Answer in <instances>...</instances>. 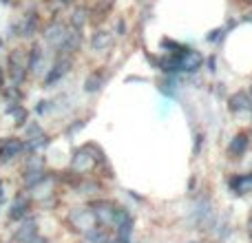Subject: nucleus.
Here are the masks:
<instances>
[{
  "instance_id": "obj_1",
  "label": "nucleus",
  "mask_w": 252,
  "mask_h": 243,
  "mask_svg": "<svg viewBox=\"0 0 252 243\" xmlns=\"http://www.w3.org/2000/svg\"><path fill=\"white\" fill-rule=\"evenodd\" d=\"M104 159L102 157V151L95 148L93 144H87L82 146L80 151H75V155L71 157V170L75 175H84V173H91V170L97 168V164Z\"/></svg>"
},
{
  "instance_id": "obj_2",
  "label": "nucleus",
  "mask_w": 252,
  "mask_h": 243,
  "mask_svg": "<svg viewBox=\"0 0 252 243\" xmlns=\"http://www.w3.org/2000/svg\"><path fill=\"white\" fill-rule=\"evenodd\" d=\"M69 223H71V228H73V230L82 232L84 237L100 226V223H97V219H95V214H93V210H91V206L73 208V210H71V214H69Z\"/></svg>"
},
{
  "instance_id": "obj_3",
  "label": "nucleus",
  "mask_w": 252,
  "mask_h": 243,
  "mask_svg": "<svg viewBox=\"0 0 252 243\" xmlns=\"http://www.w3.org/2000/svg\"><path fill=\"white\" fill-rule=\"evenodd\" d=\"M9 73H11L13 84H22L29 73V53L25 49H13L9 53Z\"/></svg>"
},
{
  "instance_id": "obj_4",
  "label": "nucleus",
  "mask_w": 252,
  "mask_h": 243,
  "mask_svg": "<svg viewBox=\"0 0 252 243\" xmlns=\"http://www.w3.org/2000/svg\"><path fill=\"white\" fill-rule=\"evenodd\" d=\"M69 31L71 29L62 20H51L42 29V38H44V42H47L49 47L53 49V51H58V49L62 47V42L69 38Z\"/></svg>"
},
{
  "instance_id": "obj_5",
  "label": "nucleus",
  "mask_w": 252,
  "mask_h": 243,
  "mask_svg": "<svg viewBox=\"0 0 252 243\" xmlns=\"http://www.w3.org/2000/svg\"><path fill=\"white\" fill-rule=\"evenodd\" d=\"M204 62H206L204 53L197 51V49H190V47H186V49H184V51L177 56L179 73H188V75L197 73V71L204 66Z\"/></svg>"
},
{
  "instance_id": "obj_6",
  "label": "nucleus",
  "mask_w": 252,
  "mask_h": 243,
  "mask_svg": "<svg viewBox=\"0 0 252 243\" xmlns=\"http://www.w3.org/2000/svg\"><path fill=\"white\" fill-rule=\"evenodd\" d=\"M91 210L100 226H113V217H115V210H118V206H115L113 201L100 199V201H95V204H91Z\"/></svg>"
},
{
  "instance_id": "obj_7",
  "label": "nucleus",
  "mask_w": 252,
  "mask_h": 243,
  "mask_svg": "<svg viewBox=\"0 0 252 243\" xmlns=\"http://www.w3.org/2000/svg\"><path fill=\"white\" fill-rule=\"evenodd\" d=\"M71 69V58H56L51 69H47V75H44V87H53L58 80H62Z\"/></svg>"
},
{
  "instance_id": "obj_8",
  "label": "nucleus",
  "mask_w": 252,
  "mask_h": 243,
  "mask_svg": "<svg viewBox=\"0 0 252 243\" xmlns=\"http://www.w3.org/2000/svg\"><path fill=\"white\" fill-rule=\"evenodd\" d=\"M25 151V142L18 137H7L0 142V161H11Z\"/></svg>"
},
{
  "instance_id": "obj_9",
  "label": "nucleus",
  "mask_w": 252,
  "mask_h": 243,
  "mask_svg": "<svg viewBox=\"0 0 252 243\" xmlns=\"http://www.w3.org/2000/svg\"><path fill=\"white\" fill-rule=\"evenodd\" d=\"M248 146H250V135L248 133H237L235 137L230 139V144H228V157H230V159H239V157L246 155Z\"/></svg>"
},
{
  "instance_id": "obj_10",
  "label": "nucleus",
  "mask_w": 252,
  "mask_h": 243,
  "mask_svg": "<svg viewBox=\"0 0 252 243\" xmlns=\"http://www.w3.org/2000/svg\"><path fill=\"white\" fill-rule=\"evenodd\" d=\"M228 109H230L232 115H241V113H248L250 111V95L246 91H237L230 95L228 100Z\"/></svg>"
},
{
  "instance_id": "obj_11",
  "label": "nucleus",
  "mask_w": 252,
  "mask_h": 243,
  "mask_svg": "<svg viewBox=\"0 0 252 243\" xmlns=\"http://www.w3.org/2000/svg\"><path fill=\"white\" fill-rule=\"evenodd\" d=\"M27 53H29V73L40 75L42 71H47V64H44V51H42L40 44H33Z\"/></svg>"
},
{
  "instance_id": "obj_12",
  "label": "nucleus",
  "mask_w": 252,
  "mask_h": 243,
  "mask_svg": "<svg viewBox=\"0 0 252 243\" xmlns=\"http://www.w3.org/2000/svg\"><path fill=\"white\" fill-rule=\"evenodd\" d=\"M89 20H91V9L84 7V4L73 7V11H71V29L82 31L89 25Z\"/></svg>"
},
{
  "instance_id": "obj_13",
  "label": "nucleus",
  "mask_w": 252,
  "mask_h": 243,
  "mask_svg": "<svg viewBox=\"0 0 252 243\" xmlns=\"http://www.w3.org/2000/svg\"><path fill=\"white\" fill-rule=\"evenodd\" d=\"M51 195H53V179L49 177V175L44 179H40L35 186H31V197H33V199H38V201L49 199Z\"/></svg>"
},
{
  "instance_id": "obj_14",
  "label": "nucleus",
  "mask_w": 252,
  "mask_h": 243,
  "mask_svg": "<svg viewBox=\"0 0 252 243\" xmlns=\"http://www.w3.org/2000/svg\"><path fill=\"white\" fill-rule=\"evenodd\" d=\"M113 44V33L111 31H104V29H100V31H95L93 33V38H91V51H106V49Z\"/></svg>"
},
{
  "instance_id": "obj_15",
  "label": "nucleus",
  "mask_w": 252,
  "mask_h": 243,
  "mask_svg": "<svg viewBox=\"0 0 252 243\" xmlns=\"http://www.w3.org/2000/svg\"><path fill=\"white\" fill-rule=\"evenodd\" d=\"M230 188L237 195H252V173L237 175L230 179Z\"/></svg>"
},
{
  "instance_id": "obj_16",
  "label": "nucleus",
  "mask_w": 252,
  "mask_h": 243,
  "mask_svg": "<svg viewBox=\"0 0 252 243\" xmlns=\"http://www.w3.org/2000/svg\"><path fill=\"white\" fill-rule=\"evenodd\" d=\"M35 235H38V226H35V221H33V219H27V221L22 223L20 228H18L16 239L20 241V243H29Z\"/></svg>"
},
{
  "instance_id": "obj_17",
  "label": "nucleus",
  "mask_w": 252,
  "mask_h": 243,
  "mask_svg": "<svg viewBox=\"0 0 252 243\" xmlns=\"http://www.w3.org/2000/svg\"><path fill=\"white\" fill-rule=\"evenodd\" d=\"M104 82H106V75L102 73V71H93V73H89V78L84 80V91L97 93L102 87H104Z\"/></svg>"
},
{
  "instance_id": "obj_18",
  "label": "nucleus",
  "mask_w": 252,
  "mask_h": 243,
  "mask_svg": "<svg viewBox=\"0 0 252 243\" xmlns=\"http://www.w3.org/2000/svg\"><path fill=\"white\" fill-rule=\"evenodd\" d=\"M18 31H20V35H25V38H31V35L38 31V13H29V16L22 18Z\"/></svg>"
},
{
  "instance_id": "obj_19",
  "label": "nucleus",
  "mask_w": 252,
  "mask_h": 243,
  "mask_svg": "<svg viewBox=\"0 0 252 243\" xmlns=\"http://www.w3.org/2000/svg\"><path fill=\"white\" fill-rule=\"evenodd\" d=\"M27 210H29V199H27L25 195H20V197H16V201L11 204V213H9V217L22 219L27 214Z\"/></svg>"
},
{
  "instance_id": "obj_20",
  "label": "nucleus",
  "mask_w": 252,
  "mask_h": 243,
  "mask_svg": "<svg viewBox=\"0 0 252 243\" xmlns=\"http://www.w3.org/2000/svg\"><path fill=\"white\" fill-rule=\"evenodd\" d=\"M87 239L91 241V243H106V241H109V235H106V230H104V228H100V226H97L95 230H91V232H89V235H87Z\"/></svg>"
},
{
  "instance_id": "obj_21",
  "label": "nucleus",
  "mask_w": 252,
  "mask_h": 243,
  "mask_svg": "<svg viewBox=\"0 0 252 243\" xmlns=\"http://www.w3.org/2000/svg\"><path fill=\"white\" fill-rule=\"evenodd\" d=\"M228 29H221V27H217V29H213L208 35H206V42H221L223 35H226Z\"/></svg>"
},
{
  "instance_id": "obj_22",
  "label": "nucleus",
  "mask_w": 252,
  "mask_h": 243,
  "mask_svg": "<svg viewBox=\"0 0 252 243\" xmlns=\"http://www.w3.org/2000/svg\"><path fill=\"white\" fill-rule=\"evenodd\" d=\"M201 142H204V135H197V137H195V155H199V151H201Z\"/></svg>"
},
{
  "instance_id": "obj_23",
  "label": "nucleus",
  "mask_w": 252,
  "mask_h": 243,
  "mask_svg": "<svg viewBox=\"0 0 252 243\" xmlns=\"http://www.w3.org/2000/svg\"><path fill=\"white\" fill-rule=\"evenodd\" d=\"M118 35H126V22L118 20Z\"/></svg>"
},
{
  "instance_id": "obj_24",
  "label": "nucleus",
  "mask_w": 252,
  "mask_h": 243,
  "mask_svg": "<svg viewBox=\"0 0 252 243\" xmlns=\"http://www.w3.org/2000/svg\"><path fill=\"white\" fill-rule=\"evenodd\" d=\"M4 87V73H2V66H0V91H2Z\"/></svg>"
},
{
  "instance_id": "obj_25",
  "label": "nucleus",
  "mask_w": 252,
  "mask_h": 243,
  "mask_svg": "<svg viewBox=\"0 0 252 243\" xmlns=\"http://www.w3.org/2000/svg\"><path fill=\"white\" fill-rule=\"evenodd\" d=\"M208 71H217V69H215V58H210V60H208Z\"/></svg>"
},
{
  "instance_id": "obj_26",
  "label": "nucleus",
  "mask_w": 252,
  "mask_h": 243,
  "mask_svg": "<svg viewBox=\"0 0 252 243\" xmlns=\"http://www.w3.org/2000/svg\"><path fill=\"white\" fill-rule=\"evenodd\" d=\"M248 232H250V239H252V214H250V219H248Z\"/></svg>"
},
{
  "instance_id": "obj_27",
  "label": "nucleus",
  "mask_w": 252,
  "mask_h": 243,
  "mask_svg": "<svg viewBox=\"0 0 252 243\" xmlns=\"http://www.w3.org/2000/svg\"><path fill=\"white\" fill-rule=\"evenodd\" d=\"M106 243H126V241H122V239H118V237H115V239H109Z\"/></svg>"
},
{
  "instance_id": "obj_28",
  "label": "nucleus",
  "mask_w": 252,
  "mask_h": 243,
  "mask_svg": "<svg viewBox=\"0 0 252 243\" xmlns=\"http://www.w3.org/2000/svg\"><path fill=\"white\" fill-rule=\"evenodd\" d=\"M2 197H4L2 195V183H0V204H2Z\"/></svg>"
},
{
  "instance_id": "obj_29",
  "label": "nucleus",
  "mask_w": 252,
  "mask_h": 243,
  "mask_svg": "<svg viewBox=\"0 0 252 243\" xmlns=\"http://www.w3.org/2000/svg\"><path fill=\"white\" fill-rule=\"evenodd\" d=\"M241 2H246V4H252V0H241Z\"/></svg>"
},
{
  "instance_id": "obj_30",
  "label": "nucleus",
  "mask_w": 252,
  "mask_h": 243,
  "mask_svg": "<svg viewBox=\"0 0 252 243\" xmlns=\"http://www.w3.org/2000/svg\"><path fill=\"white\" fill-rule=\"evenodd\" d=\"M248 113H252V100H250V111H248Z\"/></svg>"
}]
</instances>
